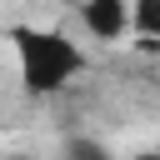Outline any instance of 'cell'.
<instances>
[{"label": "cell", "instance_id": "obj_5", "mask_svg": "<svg viewBox=\"0 0 160 160\" xmlns=\"http://www.w3.org/2000/svg\"><path fill=\"white\" fill-rule=\"evenodd\" d=\"M130 160H160V150H145V155H130Z\"/></svg>", "mask_w": 160, "mask_h": 160}, {"label": "cell", "instance_id": "obj_2", "mask_svg": "<svg viewBox=\"0 0 160 160\" xmlns=\"http://www.w3.org/2000/svg\"><path fill=\"white\" fill-rule=\"evenodd\" d=\"M80 25L95 40H125L130 35V0H85Z\"/></svg>", "mask_w": 160, "mask_h": 160}, {"label": "cell", "instance_id": "obj_4", "mask_svg": "<svg viewBox=\"0 0 160 160\" xmlns=\"http://www.w3.org/2000/svg\"><path fill=\"white\" fill-rule=\"evenodd\" d=\"M60 160H115L100 140H90V135H70L65 140V150H60Z\"/></svg>", "mask_w": 160, "mask_h": 160}, {"label": "cell", "instance_id": "obj_1", "mask_svg": "<svg viewBox=\"0 0 160 160\" xmlns=\"http://www.w3.org/2000/svg\"><path fill=\"white\" fill-rule=\"evenodd\" d=\"M15 45V65H20V85L30 95H60L80 70L85 55L65 30H40V25H10L5 35Z\"/></svg>", "mask_w": 160, "mask_h": 160}, {"label": "cell", "instance_id": "obj_3", "mask_svg": "<svg viewBox=\"0 0 160 160\" xmlns=\"http://www.w3.org/2000/svg\"><path fill=\"white\" fill-rule=\"evenodd\" d=\"M130 30L140 35V50H160V0H130Z\"/></svg>", "mask_w": 160, "mask_h": 160}]
</instances>
